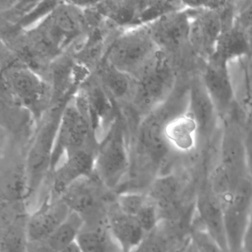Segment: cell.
Instances as JSON below:
<instances>
[{
  "mask_svg": "<svg viewBox=\"0 0 252 252\" xmlns=\"http://www.w3.org/2000/svg\"><path fill=\"white\" fill-rule=\"evenodd\" d=\"M184 2L190 16L191 48L196 56L205 63L213 55L222 32L234 24L235 6L231 1Z\"/></svg>",
  "mask_w": 252,
  "mask_h": 252,
  "instance_id": "1",
  "label": "cell"
},
{
  "mask_svg": "<svg viewBox=\"0 0 252 252\" xmlns=\"http://www.w3.org/2000/svg\"><path fill=\"white\" fill-rule=\"evenodd\" d=\"M133 79L132 95L142 113H154L172 96L179 73L170 59L162 51Z\"/></svg>",
  "mask_w": 252,
  "mask_h": 252,
  "instance_id": "2",
  "label": "cell"
},
{
  "mask_svg": "<svg viewBox=\"0 0 252 252\" xmlns=\"http://www.w3.org/2000/svg\"><path fill=\"white\" fill-rule=\"evenodd\" d=\"M160 51L147 28L125 33L114 42L108 53V64L135 79Z\"/></svg>",
  "mask_w": 252,
  "mask_h": 252,
  "instance_id": "3",
  "label": "cell"
},
{
  "mask_svg": "<svg viewBox=\"0 0 252 252\" xmlns=\"http://www.w3.org/2000/svg\"><path fill=\"white\" fill-rule=\"evenodd\" d=\"M224 228L228 252H243V243L252 212V181L240 183L222 202Z\"/></svg>",
  "mask_w": 252,
  "mask_h": 252,
  "instance_id": "4",
  "label": "cell"
},
{
  "mask_svg": "<svg viewBox=\"0 0 252 252\" xmlns=\"http://www.w3.org/2000/svg\"><path fill=\"white\" fill-rule=\"evenodd\" d=\"M200 71L190 76L187 110L194 119L198 129L199 151L204 153L212 150L215 136L220 129L221 122L203 85Z\"/></svg>",
  "mask_w": 252,
  "mask_h": 252,
  "instance_id": "5",
  "label": "cell"
},
{
  "mask_svg": "<svg viewBox=\"0 0 252 252\" xmlns=\"http://www.w3.org/2000/svg\"><path fill=\"white\" fill-rule=\"evenodd\" d=\"M200 76L221 122L237 106L230 64L209 59L204 63Z\"/></svg>",
  "mask_w": 252,
  "mask_h": 252,
  "instance_id": "6",
  "label": "cell"
},
{
  "mask_svg": "<svg viewBox=\"0 0 252 252\" xmlns=\"http://www.w3.org/2000/svg\"><path fill=\"white\" fill-rule=\"evenodd\" d=\"M195 219L222 250L228 252L222 203L211 187L208 175L201 177L197 184Z\"/></svg>",
  "mask_w": 252,
  "mask_h": 252,
  "instance_id": "7",
  "label": "cell"
},
{
  "mask_svg": "<svg viewBox=\"0 0 252 252\" xmlns=\"http://www.w3.org/2000/svg\"><path fill=\"white\" fill-rule=\"evenodd\" d=\"M129 168L126 148L119 137L109 140L95 155L94 174L107 189L121 187Z\"/></svg>",
  "mask_w": 252,
  "mask_h": 252,
  "instance_id": "8",
  "label": "cell"
},
{
  "mask_svg": "<svg viewBox=\"0 0 252 252\" xmlns=\"http://www.w3.org/2000/svg\"><path fill=\"white\" fill-rule=\"evenodd\" d=\"M61 197L48 196L26 220L29 243H39L48 238L71 214Z\"/></svg>",
  "mask_w": 252,
  "mask_h": 252,
  "instance_id": "9",
  "label": "cell"
},
{
  "mask_svg": "<svg viewBox=\"0 0 252 252\" xmlns=\"http://www.w3.org/2000/svg\"><path fill=\"white\" fill-rule=\"evenodd\" d=\"M95 155L89 150H80L65 156L63 163L53 170L49 196L60 197L70 185L94 174Z\"/></svg>",
  "mask_w": 252,
  "mask_h": 252,
  "instance_id": "10",
  "label": "cell"
},
{
  "mask_svg": "<svg viewBox=\"0 0 252 252\" xmlns=\"http://www.w3.org/2000/svg\"><path fill=\"white\" fill-rule=\"evenodd\" d=\"M103 184L95 174L73 183L60 196L72 212H76L86 222L96 213L101 205V189Z\"/></svg>",
  "mask_w": 252,
  "mask_h": 252,
  "instance_id": "11",
  "label": "cell"
},
{
  "mask_svg": "<svg viewBox=\"0 0 252 252\" xmlns=\"http://www.w3.org/2000/svg\"><path fill=\"white\" fill-rule=\"evenodd\" d=\"M163 134L172 151L184 156H193L199 151L198 129L187 110L166 122Z\"/></svg>",
  "mask_w": 252,
  "mask_h": 252,
  "instance_id": "12",
  "label": "cell"
},
{
  "mask_svg": "<svg viewBox=\"0 0 252 252\" xmlns=\"http://www.w3.org/2000/svg\"><path fill=\"white\" fill-rule=\"evenodd\" d=\"M106 222L124 252H132L148 234L135 218L121 210L116 203L107 212Z\"/></svg>",
  "mask_w": 252,
  "mask_h": 252,
  "instance_id": "13",
  "label": "cell"
},
{
  "mask_svg": "<svg viewBox=\"0 0 252 252\" xmlns=\"http://www.w3.org/2000/svg\"><path fill=\"white\" fill-rule=\"evenodd\" d=\"M116 204L121 210L135 218L147 233L151 232L160 223L158 210L147 194L124 191L118 196Z\"/></svg>",
  "mask_w": 252,
  "mask_h": 252,
  "instance_id": "14",
  "label": "cell"
},
{
  "mask_svg": "<svg viewBox=\"0 0 252 252\" xmlns=\"http://www.w3.org/2000/svg\"><path fill=\"white\" fill-rule=\"evenodd\" d=\"M83 218L72 212L67 220L48 238L39 243H29V252H60L76 242L85 226Z\"/></svg>",
  "mask_w": 252,
  "mask_h": 252,
  "instance_id": "15",
  "label": "cell"
},
{
  "mask_svg": "<svg viewBox=\"0 0 252 252\" xmlns=\"http://www.w3.org/2000/svg\"><path fill=\"white\" fill-rule=\"evenodd\" d=\"M230 70L237 106L252 122V57L231 63Z\"/></svg>",
  "mask_w": 252,
  "mask_h": 252,
  "instance_id": "16",
  "label": "cell"
},
{
  "mask_svg": "<svg viewBox=\"0 0 252 252\" xmlns=\"http://www.w3.org/2000/svg\"><path fill=\"white\" fill-rule=\"evenodd\" d=\"M12 91L19 99L29 107H39L47 93L44 82L34 73L26 69H18L10 75Z\"/></svg>",
  "mask_w": 252,
  "mask_h": 252,
  "instance_id": "17",
  "label": "cell"
},
{
  "mask_svg": "<svg viewBox=\"0 0 252 252\" xmlns=\"http://www.w3.org/2000/svg\"><path fill=\"white\" fill-rule=\"evenodd\" d=\"M82 252H124L106 222L85 224L76 240Z\"/></svg>",
  "mask_w": 252,
  "mask_h": 252,
  "instance_id": "18",
  "label": "cell"
},
{
  "mask_svg": "<svg viewBox=\"0 0 252 252\" xmlns=\"http://www.w3.org/2000/svg\"><path fill=\"white\" fill-rule=\"evenodd\" d=\"M251 57L252 51L249 42L232 26L222 32L217 42L215 52L209 59L230 64L237 60Z\"/></svg>",
  "mask_w": 252,
  "mask_h": 252,
  "instance_id": "19",
  "label": "cell"
},
{
  "mask_svg": "<svg viewBox=\"0 0 252 252\" xmlns=\"http://www.w3.org/2000/svg\"><path fill=\"white\" fill-rule=\"evenodd\" d=\"M88 138V125L82 114L75 109H70L64 115L62 126L61 142L65 156L85 147Z\"/></svg>",
  "mask_w": 252,
  "mask_h": 252,
  "instance_id": "20",
  "label": "cell"
},
{
  "mask_svg": "<svg viewBox=\"0 0 252 252\" xmlns=\"http://www.w3.org/2000/svg\"><path fill=\"white\" fill-rule=\"evenodd\" d=\"M178 243H181V239L167 223L161 221L131 252H172Z\"/></svg>",
  "mask_w": 252,
  "mask_h": 252,
  "instance_id": "21",
  "label": "cell"
},
{
  "mask_svg": "<svg viewBox=\"0 0 252 252\" xmlns=\"http://www.w3.org/2000/svg\"><path fill=\"white\" fill-rule=\"evenodd\" d=\"M26 221L16 220L5 228L1 240V252H29Z\"/></svg>",
  "mask_w": 252,
  "mask_h": 252,
  "instance_id": "22",
  "label": "cell"
},
{
  "mask_svg": "<svg viewBox=\"0 0 252 252\" xmlns=\"http://www.w3.org/2000/svg\"><path fill=\"white\" fill-rule=\"evenodd\" d=\"M233 26L244 36L252 51V1H237Z\"/></svg>",
  "mask_w": 252,
  "mask_h": 252,
  "instance_id": "23",
  "label": "cell"
},
{
  "mask_svg": "<svg viewBox=\"0 0 252 252\" xmlns=\"http://www.w3.org/2000/svg\"><path fill=\"white\" fill-rule=\"evenodd\" d=\"M244 144L248 172L252 181V122L246 119L244 123Z\"/></svg>",
  "mask_w": 252,
  "mask_h": 252,
  "instance_id": "24",
  "label": "cell"
},
{
  "mask_svg": "<svg viewBox=\"0 0 252 252\" xmlns=\"http://www.w3.org/2000/svg\"><path fill=\"white\" fill-rule=\"evenodd\" d=\"M243 252H252V212L243 243Z\"/></svg>",
  "mask_w": 252,
  "mask_h": 252,
  "instance_id": "25",
  "label": "cell"
},
{
  "mask_svg": "<svg viewBox=\"0 0 252 252\" xmlns=\"http://www.w3.org/2000/svg\"><path fill=\"white\" fill-rule=\"evenodd\" d=\"M182 252H197L192 243L190 241L189 237L188 241L187 242L185 246L183 248Z\"/></svg>",
  "mask_w": 252,
  "mask_h": 252,
  "instance_id": "26",
  "label": "cell"
},
{
  "mask_svg": "<svg viewBox=\"0 0 252 252\" xmlns=\"http://www.w3.org/2000/svg\"><path fill=\"white\" fill-rule=\"evenodd\" d=\"M60 252H81L80 249H79V246H78L77 243L75 242L73 244L70 245L68 247L64 249V250Z\"/></svg>",
  "mask_w": 252,
  "mask_h": 252,
  "instance_id": "27",
  "label": "cell"
}]
</instances>
